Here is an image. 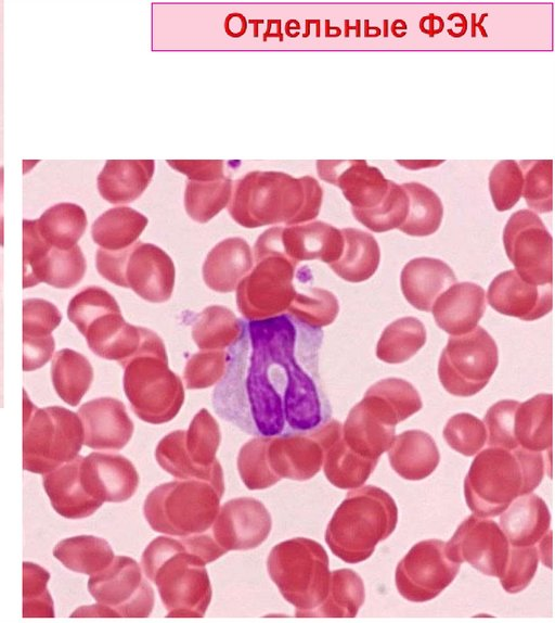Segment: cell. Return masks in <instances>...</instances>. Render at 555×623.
<instances>
[{
  "label": "cell",
  "instance_id": "f546056e",
  "mask_svg": "<svg viewBox=\"0 0 555 623\" xmlns=\"http://www.w3.org/2000/svg\"><path fill=\"white\" fill-rule=\"evenodd\" d=\"M550 524L545 501L532 493L515 498L500 517V527L513 546H538L552 534Z\"/></svg>",
  "mask_w": 555,
  "mask_h": 623
},
{
  "label": "cell",
  "instance_id": "4fadbf2b",
  "mask_svg": "<svg viewBox=\"0 0 555 623\" xmlns=\"http://www.w3.org/2000/svg\"><path fill=\"white\" fill-rule=\"evenodd\" d=\"M255 262L236 287L237 309L247 320L287 313L297 293L293 281L298 264L280 254H268Z\"/></svg>",
  "mask_w": 555,
  "mask_h": 623
},
{
  "label": "cell",
  "instance_id": "1f68e13d",
  "mask_svg": "<svg viewBox=\"0 0 555 623\" xmlns=\"http://www.w3.org/2000/svg\"><path fill=\"white\" fill-rule=\"evenodd\" d=\"M154 169V160H108L98 176V190L112 204L130 203L147 188Z\"/></svg>",
  "mask_w": 555,
  "mask_h": 623
},
{
  "label": "cell",
  "instance_id": "7dc6e473",
  "mask_svg": "<svg viewBox=\"0 0 555 623\" xmlns=\"http://www.w3.org/2000/svg\"><path fill=\"white\" fill-rule=\"evenodd\" d=\"M184 430H176L165 435L156 446L157 463L178 480H205L224 486L222 468L204 471L195 467L186 457L183 448Z\"/></svg>",
  "mask_w": 555,
  "mask_h": 623
},
{
  "label": "cell",
  "instance_id": "e0dca14e",
  "mask_svg": "<svg viewBox=\"0 0 555 623\" xmlns=\"http://www.w3.org/2000/svg\"><path fill=\"white\" fill-rule=\"evenodd\" d=\"M446 542L426 539L415 544L396 568L399 594L406 600L424 602L436 598L455 578L460 563L446 554Z\"/></svg>",
  "mask_w": 555,
  "mask_h": 623
},
{
  "label": "cell",
  "instance_id": "f35d334b",
  "mask_svg": "<svg viewBox=\"0 0 555 623\" xmlns=\"http://www.w3.org/2000/svg\"><path fill=\"white\" fill-rule=\"evenodd\" d=\"M53 556L67 569L88 575L106 568L115 557L111 545L93 535H78L59 542Z\"/></svg>",
  "mask_w": 555,
  "mask_h": 623
},
{
  "label": "cell",
  "instance_id": "94428289",
  "mask_svg": "<svg viewBox=\"0 0 555 623\" xmlns=\"http://www.w3.org/2000/svg\"><path fill=\"white\" fill-rule=\"evenodd\" d=\"M519 402L503 399L492 405L483 417L489 446L505 449L519 448L513 432L514 415Z\"/></svg>",
  "mask_w": 555,
  "mask_h": 623
},
{
  "label": "cell",
  "instance_id": "6f0895ef",
  "mask_svg": "<svg viewBox=\"0 0 555 623\" xmlns=\"http://www.w3.org/2000/svg\"><path fill=\"white\" fill-rule=\"evenodd\" d=\"M539 561L537 546L509 545L507 562L499 577L503 589L509 594L524 590L532 581Z\"/></svg>",
  "mask_w": 555,
  "mask_h": 623
},
{
  "label": "cell",
  "instance_id": "681fc988",
  "mask_svg": "<svg viewBox=\"0 0 555 623\" xmlns=\"http://www.w3.org/2000/svg\"><path fill=\"white\" fill-rule=\"evenodd\" d=\"M354 218L373 232H386L399 228L409 212V196L404 189L392 180L386 196L376 207L361 209L351 207Z\"/></svg>",
  "mask_w": 555,
  "mask_h": 623
},
{
  "label": "cell",
  "instance_id": "91938a15",
  "mask_svg": "<svg viewBox=\"0 0 555 623\" xmlns=\"http://www.w3.org/2000/svg\"><path fill=\"white\" fill-rule=\"evenodd\" d=\"M380 397L398 415L401 421L416 414L423 407L417 390L406 380L387 378L367 389Z\"/></svg>",
  "mask_w": 555,
  "mask_h": 623
},
{
  "label": "cell",
  "instance_id": "ee69618b",
  "mask_svg": "<svg viewBox=\"0 0 555 623\" xmlns=\"http://www.w3.org/2000/svg\"><path fill=\"white\" fill-rule=\"evenodd\" d=\"M426 342V330L415 317H403L388 325L376 346V356L387 364H401L414 356Z\"/></svg>",
  "mask_w": 555,
  "mask_h": 623
},
{
  "label": "cell",
  "instance_id": "7402d4cb",
  "mask_svg": "<svg viewBox=\"0 0 555 623\" xmlns=\"http://www.w3.org/2000/svg\"><path fill=\"white\" fill-rule=\"evenodd\" d=\"M319 177L337 186L354 208L376 207L387 194L389 180L364 160H319Z\"/></svg>",
  "mask_w": 555,
  "mask_h": 623
},
{
  "label": "cell",
  "instance_id": "816d5d0a",
  "mask_svg": "<svg viewBox=\"0 0 555 623\" xmlns=\"http://www.w3.org/2000/svg\"><path fill=\"white\" fill-rule=\"evenodd\" d=\"M338 312L336 296L321 288H310L307 293L297 292L287 309L289 315L314 329L331 325Z\"/></svg>",
  "mask_w": 555,
  "mask_h": 623
},
{
  "label": "cell",
  "instance_id": "ffe728a7",
  "mask_svg": "<svg viewBox=\"0 0 555 623\" xmlns=\"http://www.w3.org/2000/svg\"><path fill=\"white\" fill-rule=\"evenodd\" d=\"M444 549L452 561L467 562L485 575L500 577L509 543L496 522L472 514L457 526Z\"/></svg>",
  "mask_w": 555,
  "mask_h": 623
},
{
  "label": "cell",
  "instance_id": "ab89813d",
  "mask_svg": "<svg viewBox=\"0 0 555 623\" xmlns=\"http://www.w3.org/2000/svg\"><path fill=\"white\" fill-rule=\"evenodd\" d=\"M377 461L351 450L340 435L326 448L323 470L334 486L343 490L357 488L367 481Z\"/></svg>",
  "mask_w": 555,
  "mask_h": 623
},
{
  "label": "cell",
  "instance_id": "8d00e7d4",
  "mask_svg": "<svg viewBox=\"0 0 555 623\" xmlns=\"http://www.w3.org/2000/svg\"><path fill=\"white\" fill-rule=\"evenodd\" d=\"M83 208L74 203H59L49 207L38 219L35 227L48 244L63 250L75 246L87 227Z\"/></svg>",
  "mask_w": 555,
  "mask_h": 623
},
{
  "label": "cell",
  "instance_id": "74e56055",
  "mask_svg": "<svg viewBox=\"0 0 555 623\" xmlns=\"http://www.w3.org/2000/svg\"><path fill=\"white\" fill-rule=\"evenodd\" d=\"M51 379L57 395L68 405L77 406L93 380V368L80 353L63 348L54 354Z\"/></svg>",
  "mask_w": 555,
  "mask_h": 623
},
{
  "label": "cell",
  "instance_id": "836d02e7",
  "mask_svg": "<svg viewBox=\"0 0 555 623\" xmlns=\"http://www.w3.org/2000/svg\"><path fill=\"white\" fill-rule=\"evenodd\" d=\"M513 432L519 448L533 452L552 449L553 395L541 393L519 403L514 415Z\"/></svg>",
  "mask_w": 555,
  "mask_h": 623
},
{
  "label": "cell",
  "instance_id": "60d3db41",
  "mask_svg": "<svg viewBox=\"0 0 555 623\" xmlns=\"http://www.w3.org/2000/svg\"><path fill=\"white\" fill-rule=\"evenodd\" d=\"M243 320L224 306L212 305L197 314L192 323V338L202 351H224L240 336Z\"/></svg>",
  "mask_w": 555,
  "mask_h": 623
},
{
  "label": "cell",
  "instance_id": "9a60e30c",
  "mask_svg": "<svg viewBox=\"0 0 555 623\" xmlns=\"http://www.w3.org/2000/svg\"><path fill=\"white\" fill-rule=\"evenodd\" d=\"M88 590L114 616H149L154 607L151 585L139 563L127 556H115L106 568L90 575Z\"/></svg>",
  "mask_w": 555,
  "mask_h": 623
},
{
  "label": "cell",
  "instance_id": "44dd1931",
  "mask_svg": "<svg viewBox=\"0 0 555 623\" xmlns=\"http://www.w3.org/2000/svg\"><path fill=\"white\" fill-rule=\"evenodd\" d=\"M271 529V514L260 500L238 497L219 508L209 530L216 543L228 552L258 547L267 539Z\"/></svg>",
  "mask_w": 555,
  "mask_h": 623
},
{
  "label": "cell",
  "instance_id": "c3c4849f",
  "mask_svg": "<svg viewBox=\"0 0 555 623\" xmlns=\"http://www.w3.org/2000/svg\"><path fill=\"white\" fill-rule=\"evenodd\" d=\"M62 315L54 304L42 298H26L23 302L24 348L52 349L53 330L61 323Z\"/></svg>",
  "mask_w": 555,
  "mask_h": 623
},
{
  "label": "cell",
  "instance_id": "52a82bcc",
  "mask_svg": "<svg viewBox=\"0 0 555 623\" xmlns=\"http://www.w3.org/2000/svg\"><path fill=\"white\" fill-rule=\"evenodd\" d=\"M67 316L95 355L120 366L139 353L151 333L147 328L128 323L114 296L95 285L70 300Z\"/></svg>",
  "mask_w": 555,
  "mask_h": 623
},
{
  "label": "cell",
  "instance_id": "5b68a950",
  "mask_svg": "<svg viewBox=\"0 0 555 623\" xmlns=\"http://www.w3.org/2000/svg\"><path fill=\"white\" fill-rule=\"evenodd\" d=\"M398 507L384 490L365 485L347 493L325 531L332 552L347 563H359L395 531Z\"/></svg>",
  "mask_w": 555,
  "mask_h": 623
},
{
  "label": "cell",
  "instance_id": "2e32d148",
  "mask_svg": "<svg viewBox=\"0 0 555 623\" xmlns=\"http://www.w3.org/2000/svg\"><path fill=\"white\" fill-rule=\"evenodd\" d=\"M343 249L341 231L317 220L266 230L254 245V256L280 254L297 264L319 259L330 265L340 257Z\"/></svg>",
  "mask_w": 555,
  "mask_h": 623
},
{
  "label": "cell",
  "instance_id": "f6af8a7d",
  "mask_svg": "<svg viewBox=\"0 0 555 623\" xmlns=\"http://www.w3.org/2000/svg\"><path fill=\"white\" fill-rule=\"evenodd\" d=\"M221 441L219 424L210 412L202 408L184 432L183 448L189 460L204 471H216L221 465L216 458Z\"/></svg>",
  "mask_w": 555,
  "mask_h": 623
},
{
  "label": "cell",
  "instance_id": "7bdbcfd3",
  "mask_svg": "<svg viewBox=\"0 0 555 623\" xmlns=\"http://www.w3.org/2000/svg\"><path fill=\"white\" fill-rule=\"evenodd\" d=\"M409 196V212L399 230L408 236L426 237L441 225L443 206L437 193L417 181L400 185Z\"/></svg>",
  "mask_w": 555,
  "mask_h": 623
},
{
  "label": "cell",
  "instance_id": "f5cc1de1",
  "mask_svg": "<svg viewBox=\"0 0 555 623\" xmlns=\"http://www.w3.org/2000/svg\"><path fill=\"white\" fill-rule=\"evenodd\" d=\"M269 440L267 436H256L245 443L238 452L237 470L248 490L268 488L281 480L268 465Z\"/></svg>",
  "mask_w": 555,
  "mask_h": 623
},
{
  "label": "cell",
  "instance_id": "d6986e66",
  "mask_svg": "<svg viewBox=\"0 0 555 623\" xmlns=\"http://www.w3.org/2000/svg\"><path fill=\"white\" fill-rule=\"evenodd\" d=\"M23 262L24 289L40 282L59 289L74 288L87 268L79 245L63 250L48 244L29 219L23 220Z\"/></svg>",
  "mask_w": 555,
  "mask_h": 623
},
{
  "label": "cell",
  "instance_id": "5bb4252c",
  "mask_svg": "<svg viewBox=\"0 0 555 623\" xmlns=\"http://www.w3.org/2000/svg\"><path fill=\"white\" fill-rule=\"evenodd\" d=\"M503 244L516 272L537 285L552 284L553 238L530 209L512 214L503 230Z\"/></svg>",
  "mask_w": 555,
  "mask_h": 623
},
{
  "label": "cell",
  "instance_id": "83f0119b",
  "mask_svg": "<svg viewBox=\"0 0 555 623\" xmlns=\"http://www.w3.org/2000/svg\"><path fill=\"white\" fill-rule=\"evenodd\" d=\"M486 307V292L479 284L460 282L437 297L431 313L439 328L450 335H461L478 326Z\"/></svg>",
  "mask_w": 555,
  "mask_h": 623
},
{
  "label": "cell",
  "instance_id": "680465c9",
  "mask_svg": "<svg viewBox=\"0 0 555 623\" xmlns=\"http://www.w3.org/2000/svg\"><path fill=\"white\" fill-rule=\"evenodd\" d=\"M227 361L225 351H202L192 355L183 370L185 386L199 390L218 383L225 372Z\"/></svg>",
  "mask_w": 555,
  "mask_h": 623
},
{
  "label": "cell",
  "instance_id": "f907efd6",
  "mask_svg": "<svg viewBox=\"0 0 555 623\" xmlns=\"http://www.w3.org/2000/svg\"><path fill=\"white\" fill-rule=\"evenodd\" d=\"M524 178L521 195L537 213L553 209V161L524 160L518 163Z\"/></svg>",
  "mask_w": 555,
  "mask_h": 623
},
{
  "label": "cell",
  "instance_id": "30bf717a",
  "mask_svg": "<svg viewBox=\"0 0 555 623\" xmlns=\"http://www.w3.org/2000/svg\"><path fill=\"white\" fill-rule=\"evenodd\" d=\"M23 467L46 474L78 456L83 427L78 416L61 406L38 408L24 391Z\"/></svg>",
  "mask_w": 555,
  "mask_h": 623
},
{
  "label": "cell",
  "instance_id": "ac0fdd59",
  "mask_svg": "<svg viewBox=\"0 0 555 623\" xmlns=\"http://www.w3.org/2000/svg\"><path fill=\"white\" fill-rule=\"evenodd\" d=\"M343 425L327 420L318 428L302 433L270 436L267 460L279 479L306 481L322 468L326 448L341 435Z\"/></svg>",
  "mask_w": 555,
  "mask_h": 623
},
{
  "label": "cell",
  "instance_id": "9c48e42d",
  "mask_svg": "<svg viewBox=\"0 0 555 623\" xmlns=\"http://www.w3.org/2000/svg\"><path fill=\"white\" fill-rule=\"evenodd\" d=\"M270 578L296 616H309L325 599L331 572L323 546L310 538L295 537L275 545L267 559Z\"/></svg>",
  "mask_w": 555,
  "mask_h": 623
},
{
  "label": "cell",
  "instance_id": "484cf974",
  "mask_svg": "<svg viewBox=\"0 0 555 623\" xmlns=\"http://www.w3.org/2000/svg\"><path fill=\"white\" fill-rule=\"evenodd\" d=\"M82 456L42 474L43 488L51 506L66 519H82L94 513L103 503L89 491L82 473Z\"/></svg>",
  "mask_w": 555,
  "mask_h": 623
},
{
  "label": "cell",
  "instance_id": "f1b7e54d",
  "mask_svg": "<svg viewBox=\"0 0 555 623\" xmlns=\"http://www.w3.org/2000/svg\"><path fill=\"white\" fill-rule=\"evenodd\" d=\"M400 283L405 300L413 307L430 312L437 297L456 283V277L444 262L418 257L404 265Z\"/></svg>",
  "mask_w": 555,
  "mask_h": 623
},
{
  "label": "cell",
  "instance_id": "7a4b0ae2",
  "mask_svg": "<svg viewBox=\"0 0 555 623\" xmlns=\"http://www.w3.org/2000/svg\"><path fill=\"white\" fill-rule=\"evenodd\" d=\"M322 200L323 190L312 176L253 170L234 181L228 212L245 228L291 226L313 220Z\"/></svg>",
  "mask_w": 555,
  "mask_h": 623
},
{
  "label": "cell",
  "instance_id": "6da1fadb",
  "mask_svg": "<svg viewBox=\"0 0 555 623\" xmlns=\"http://www.w3.org/2000/svg\"><path fill=\"white\" fill-rule=\"evenodd\" d=\"M323 333L288 313L243 320L211 394L215 412L255 436L311 431L332 415L318 369Z\"/></svg>",
  "mask_w": 555,
  "mask_h": 623
},
{
  "label": "cell",
  "instance_id": "d4e9b609",
  "mask_svg": "<svg viewBox=\"0 0 555 623\" xmlns=\"http://www.w3.org/2000/svg\"><path fill=\"white\" fill-rule=\"evenodd\" d=\"M396 424L388 415L363 397L351 408L343 425V440L354 453L378 460L395 437Z\"/></svg>",
  "mask_w": 555,
  "mask_h": 623
},
{
  "label": "cell",
  "instance_id": "d590c367",
  "mask_svg": "<svg viewBox=\"0 0 555 623\" xmlns=\"http://www.w3.org/2000/svg\"><path fill=\"white\" fill-rule=\"evenodd\" d=\"M147 223L146 216L140 212L128 206H117L95 219L91 236L101 249L120 251L137 242Z\"/></svg>",
  "mask_w": 555,
  "mask_h": 623
},
{
  "label": "cell",
  "instance_id": "6125c7cd",
  "mask_svg": "<svg viewBox=\"0 0 555 623\" xmlns=\"http://www.w3.org/2000/svg\"><path fill=\"white\" fill-rule=\"evenodd\" d=\"M167 164L189 180L209 181L224 177L221 160H167Z\"/></svg>",
  "mask_w": 555,
  "mask_h": 623
},
{
  "label": "cell",
  "instance_id": "4316f807",
  "mask_svg": "<svg viewBox=\"0 0 555 623\" xmlns=\"http://www.w3.org/2000/svg\"><path fill=\"white\" fill-rule=\"evenodd\" d=\"M82 468L92 494L102 503L126 501L138 488V471L122 455L94 452L83 457Z\"/></svg>",
  "mask_w": 555,
  "mask_h": 623
},
{
  "label": "cell",
  "instance_id": "7c38bea8",
  "mask_svg": "<svg viewBox=\"0 0 555 623\" xmlns=\"http://www.w3.org/2000/svg\"><path fill=\"white\" fill-rule=\"evenodd\" d=\"M499 364L498 346L480 326L461 335H450L438 364V377L444 390L460 397L481 391Z\"/></svg>",
  "mask_w": 555,
  "mask_h": 623
},
{
  "label": "cell",
  "instance_id": "e575fe53",
  "mask_svg": "<svg viewBox=\"0 0 555 623\" xmlns=\"http://www.w3.org/2000/svg\"><path fill=\"white\" fill-rule=\"evenodd\" d=\"M344 249L340 257L330 268L348 282H362L371 278L378 268L380 250L376 239L357 228L340 230Z\"/></svg>",
  "mask_w": 555,
  "mask_h": 623
},
{
  "label": "cell",
  "instance_id": "8992f818",
  "mask_svg": "<svg viewBox=\"0 0 555 623\" xmlns=\"http://www.w3.org/2000/svg\"><path fill=\"white\" fill-rule=\"evenodd\" d=\"M121 367L125 394L141 420L162 424L178 415L184 389L180 377L168 367L165 344L158 334L152 331L139 353Z\"/></svg>",
  "mask_w": 555,
  "mask_h": 623
},
{
  "label": "cell",
  "instance_id": "11a10c76",
  "mask_svg": "<svg viewBox=\"0 0 555 623\" xmlns=\"http://www.w3.org/2000/svg\"><path fill=\"white\" fill-rule=\"evenodd\" d=\"M49 572L42 567L25 561L23 563V615L54 616L53 601L47 588Z\"/></svg>",
  "mask_w": 555,
  "mask_h": 623
},
{
  "label": "cell",
  "instance_id": "be15d7a7",
  "mask_svg": "<svg viewBox=\"0 0 555 623\" xmlns=\"http://www.w3.org/2000/svg\"><path fill=\"white\" fill-rule=\"evenodd\" d=\"M2 167H0V246L3 245V217H2Z\"/></svg>",
  "mask_w": 555,
  "mask_h": 623
},
{
  "label": "cell",
  "instance_id": "277c9868",
  "mask_svg": "<svg viewBox=\"0 0 555 623\" xmlns=\"http://www.w3.org/2000/svg\"><path fill=\"white\" fill-rule=\"evenodd\" d=\"M205 564L181 537L158 536L141 557L143 572L156 585L167 616L206 613L212 589Z\"/></svg>",
  "mask_w": 555,
  "mask_h": 623
},
{
  "label": "cell",
  "instance_id": "d6a6232c",
  "mask_svg": "<svg viewBox=\"0 0 555 623\" xmlns=\"http://www.w3.org/2000/svg\"><path fill=\"white\" fill-rule=\"evenodd\" d=\"M387 452L391 468L411 481L429 476L440 461L436 442L422 430H408L395 436Z\"/></svg>",
  "mask_w": 555,
  "mask_h": 623
},
{
  "label": "cell",
  "instance_id": "bcb514c9",
  "mask_svg": "<svg viewBox=\"0 0 555 623\" xmlns=\"http://www.w3.org/2000/svg\"><path fill=\"white\" fill-rule=\"evenodd\" d=\"M232 180L223 177L217 180H189L184 191V208L188 215L205 224L228 206L232 194Z\"/></svg>",
  "mask_w": 555,
  "mask_h": 623
},
{
  "label": "cell",
  "instance_id": "3957f363",
  "mask_svg": "<svg viewBox=\"0 0 555 623\" xmlns=\"http://www.w3.org/2000/svg\"><path fill=\"white\" fill-rule=\"evenodd\" d=\"M547 461L546 452L524 448L489 446L478 452L464 480L468 508L478 517L501 514L515 498L538 487L551 469Z\"/></svg>",
  "mask_w": 555,
  "mask_h": 623
},
{
  "label": "cell",
  "instance_id": "b9f144b4",
  "mask_svg": "<svg viewBox=\"0 0 555 623\" xmlns=\"http://www.w3.org/2000/svg\"><path fill=\"white\" fill-rule=\"evenodd\" d=\"M365 598L364 584L351 569L331 572L328 592L323 602L309 616L353 618Z\"/></svg>",
  "mask_w": 555,
  "mask_h": 623
},
{
  "label": "cell",
  "instance_id": "4dcf8cb0",
  "mask_svg": "<svg viewBox=\"0 0 555 623\" xmlns=\"http://www.w3.org/2000/svg\"><path fill=\"white\" fill-rule=\"evenodd\" d=\"M253 268V254L248 243L237 237L217 243L203 264V279L206 285L220 293L236 290L240 281Z\"/></svg>",
  "mask_w": 555,
  "mask_h": 623
},
{
  "label": "cell",
  "instance_id": "db71d44e",
  "mask_svg": "<svg viewBox=\"0 0 555 623\" xmlns=\"http://www.w3.org/2000/svg\"><path fill=\"white\" fill-rule=\"evenodd\" d=\"M442 434L452 449L467 457L480 452L487 442L485 423L467 412L452 416L446 423Z\"/></svg>",
  "mask_w": 555,
  "mask_h": 623
},
{
  "label": "cell",
  "instance_id": "8fae6325",
  "mask_svg": "<svg viewBox=\"0 0 555 623\" xmlns=\"http://www.w3.org/2000/svg\"><path fill=\"white\" fill-rule=\"evenodd\" d=\"M95 266L104 279L131 289L150 303H164L172 294L176 280L173 262L155 244L137 241L120 251L100 247Z\"/></svg>",
  "mask_w": 555,
  "mask_h": 623
},
{
  "label": "cell",
  "instance_id": "ba28073f",
  "mask_svg": "<svg viewBox=\"0 0 555 623\" xmlns=\"http://www.w3.org/2000/svg\"><path fill=\"white\" fill-rule=\"evenodd\" d=\"M224 486L205 480H177L157 485L143 505L144 517L158 533L184 537L209 530Z\"/></svg>",
  "mask_w": 555,
  "mask_h": 623
},
{
  "label": "cell",
  "instance_id": "603a6c76",
  "mask_svg": "<svg viewBox=\"0 0 555 623\" xmlns=\"http://www.w3.org/2000/svg\"><path fill=\"white\" fill-rule=\"evenodd\" d=\"M489 305L500 314L521 320H537L552 310V284L525 281L515 269L499 274L487 292Z\"/></svg>",
  "mask_w": 555,
  "mask_h": 623
},
{
  "label": "cell",
  "instance_id": "9f6ffc18",
  "mask_svg": "<svg viewBox=\"0 0 555 623\" xmlns=\"http://www.w3.org/2000/svg\"><path fill=\"white\" fill-rule=\"evenodd\" d=\"M524 178L518 162L500 161L489 175V190L494 207L499 212L511 209L520 199Z\"/></svg>",
  "mask_w": 555,
  "mask_h": 623
},
{
  "label": "cell",
  "instance_id": "cb8c5ba5",
  "mask_svg": "<svg viewBox=\"0 0 555 623\" xmlns=\"http://www.w3.org/2000/svg\"><path fill=\"white\" fill-rule=\"evenodd\" d=\"M83 427V444L95 450H119L133 434V422L122 402L100 397L78 410Z\"/></svg>",
  "mask_w": 555,
  "mask_h": 623
}]
</instances>
